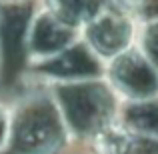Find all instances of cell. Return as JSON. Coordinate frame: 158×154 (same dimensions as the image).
<instances>
[{
	"label": "cell",
	"mask_w": 158,
	"mask_h": 154,
	"mask_svg": "<svg viewBox=\"0 0 158 154\" xmlns=\"http://www.w3.org/2000/svg\"><path fill=\"white\" fill-rule=\"evenodd\" d=\"M48 90L72 136L96 138L118 118L120 96L104 76L56 80L50 82Z\"/></svg>",
	"instance_id": "cell-1"
},
{
	"label": "cell",
	"mask_w": 158,
	"mask_h": 154,
	"mask_svg": "<svg viewBox=\"0 0 158 154\" xmlns=\"http://www.w3.org/2000/svg\"><path fill=\"white\" fill-rule=\"evenodd\" d=\"M68 136L60 108L48 88L24 94L10 108L8 154H54Z\"/></svg>",
	"instance_id": "cell-2"
},
{
	"label": "cell",
	"mask_w": 158,
	"mask_h": 154,
	"mask_svg": "<svg viewBox=\"0 0 158 154\" xmlns=\"http://www.w3.org/2000/svg\"><path fill=\"white\" fill-rule=\"evenodd\" d=\"M32 0H0V84H12L28 68L26 34Z\"/></svg>",
	"instance_id": "cell-3"
},
{
	"label": "cell",
	"mask_w": 158,
	"mask_h": 154,
	"mask_svg": "<svg viewBox=\"0 0 158 154\" xmlns=\"http://www.w3.org/2000/svg\"><path fill=\"white\" fill-rule=\"evenodd\" d=\"M106 62L104 78L116 90L120 100H136L158 94V68L136 42Z\"/></svg>",
	"instance_id": "cell-4"
},
{
	"label": "cell",
	"mask_w": 158,
	"mask_h": 154,
	"mask_svg": "<svg viewBox=\"0 0 158 154\" xmlns=\"http://www.w3.org/2000/svg\"><path fill=\"white\" fill-rule=\"evenodd\" d=\"M136 30L138 22L134 16L110 2L80 26L82 38L102 60H108L124 48L132 46L136 42Z\"/></svg>",
	"instance_id": "cell-5"
},
{
	"label": "cell",
	"mask_w": 158,
	"mask_h": 154,
	"mask_svg": "<svg viewBox=\"0 0 158 154\" xmlns=\"http://www.w3.org/2000/svg\"><path fill=\"white\" fill-rule=\"evenodd\" d=\"M104 60L92 50L82 36H78L72 44L62 48L60 52L44 58V60L32 62L28 70H34L42 78L50 82L56 80H76V78H92L104 76Z\"/></svg>",
	"instance_id": "cell-6"
},
{
	"label": "cell",
	"mask_w": 158,
	"mask_h": 154,
	"mask_svg": "<svg viewBox=\"0 0 158 154\" xmlns=\"http://www.w3.org/2000/svg\"><path fill=\"white\" fill-rule=\"evenodd\" d=\"M78 32H80V28L62 20L50 8L44 6L40 10H34V14L30 18V26H28V34H26L28 66L32 62L44 60V58L60 52L68 44H72L80 36Z\"/></svg>",
	"instance_id": "cell-7"
},
{
	"label": "cell",
	"mask_w": 158,
	"mask_h": 154,
	"mask_svg": "<svg viewBox=\"0 0 158 154\" xmlns=\"http://www.w3.org/2000/svg\"><path fill=\"white\" fill-rule=\"evenodd\" d=\"M100 154H158V138L130 130L118 120L96 136Z\"/></svg>",
	"instance_id": "cell-8"
},
{
	"label": "cell",
	"mask_w": 158,
	"mask_h": 154,
	"mask_svg": "<svg viewBox=\"0 0 158 154\" xmlns=\"http://www.w3.org/2000/svg\"><path fill=\"white\" fill-rule=\"evenodd\" d=\"M116 120L130 130L158 138V94L136 100H120Z\"/></svg>",
	"instance_id": "cell-9"
},
{
	"label": "cell",
	"mask_w": 158,
	"mask_h": 154,
	"mask_svg": "<svg viewBox=\"0 0 158 154\" xmlns=\"http://www.w3.org/2000/svg\"><path fill=\"white\" fill-rule=\"evenodd\" d=\"M106 4L108 0H46V8L76 28H80Z\"/></svg>",
	"instance_id": "cell-10"
},
{
	"label": "cell",
	"mask_w": 158,
	"mask_h": 154,
	"mask_svg": "<svg viewBox=\"0 0 158 154\" xmlns=\"http://www.w3.org/2000/svg\"><path fill=\"white\" fill-rule=\"evenodd\" d=\"M136 44L140 46V50L150 58L152 64L158 68V18L138 22Z\"/></svg>",
	"instance_id": "cell-11"
},
{
	"label": "cell",
	"mask_w": 158,
	"mask_h": 154,
	"mask_svg": "<svg viewBox=\"0 0 158 154\" xmlns=\"http://www.w3.org/2000/svg\"><path fill=\"white\" fill-rule=\"evenodd\" d=\"M132 16L136 18V22L158 18V0H138L132 10Z\"/></svg>",
	"instance_id": "cell-12"
},
{
	"label": "cell",
	"mask_w": 158,
	"mask_h": 154,
	"mask_svg": "<svg viewBox=\"0 0 158 154\" xmlns=\"http://www.w3.org/2000/svg\"><path fill=\"white\" fill-rule=\"evenodd\" d=\"M8 132H10V108L0 102V152L6 150Z\"/></svg>",
	"instance_id": "cell-13"
},
{
	"label": "cell",
	"mask_w": 158,
	"mask_h": 154,
	"mask_svg": "<svg viewBox=\"0 0 158 154\" xmlns=\"http://www.w3.org/2000/svg\"><path fill=\"white\" fill-rule=\"evenodd\" d=\"M92 154H100V152H92Z\"/></svg>",
	"instance_id": "cell-14"
}]
</instances>
